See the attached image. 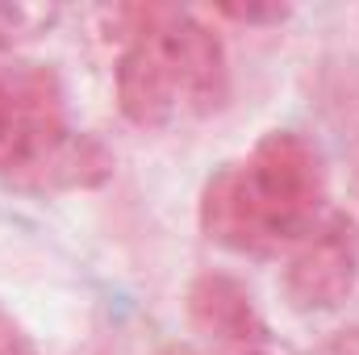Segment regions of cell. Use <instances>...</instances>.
<instances>
[{"label":"cell","mask_w":359,"mask_h":355,"mask_svg":"<svg viewBox=\"0 0 359 355\" xmlns=\"http://www.w3.org/2000/svg\"><path fill=\"white\" fill-rule=\"evenodd\" d=\"M0 176L38 192L96 188L113 176V155L88 134H72L55 109H25L0 147Z\"/></svg>","instance_id":"1"},{"label":"cell","mask_w":359,"mask_h":355,"mask_svg":"<svg viewBox=\"0 0 359 355\" xmlns=\"http://www.w3.org/2000/svg\"><path fill=\"white\" fill-rule=\"evenodd\" d=\"M251 188L271 213H280L292 230L309 234L318 222V209L326 201V168L309 138L292 130H271L255 142L251 163L243 168Z\"/></svg>","instance_id":"2"},{"label":"cell","mask_w":359,"mask_h":355,"mask_svg":"<svg viewBox=\"0 0 359 355\" xmlns=\"http://www.w3.org/2000/svg\"><path fill=\"white\" fill-rule=\"evenodd\" d=\"M359 284V226L330 217L313 226L284 267V297L297 309H339Z\"/></svg>","instance_id":"3"},{"label":"cell","mask_w":359,"mask_h":355,"mask_svg":"<svg viewBox=\"0 0 359 355\" xmlns=\"http://www.w3.org/2000/svg\"><path fill=\"white\" fill-rule=\"evenodd\" d=\"M201 230L230 247V251H251L264 255L280 243H297L305 239L301 230H292L280 213H271L259 201V192L251 188V180L243 168H222L217 176L205 184L201 196Z\"/></svg>","instance_id":"4"},{"label":"cell","mask_w":359,"mask_h":355,"mask_svg":"<svg viewBox=\"0 0 359 355\" xmlns=\"http://www.w3.org/2000/svg\"><path fill=\"white\" fill-rule=\"evenodd\" d=\"M155 42L172 67V80L180 88V100H188L196 113H213L222 109L226 88H230V72H226V46L222 38L201 25L196 17H168L155 29Z\"/></svg>","instance_id":"5"},{"label":"cell","mask_w":359,"mask_h":355,"mask_svg":"<svg viewBox=\"0 0 359 355\" xmlns=\"http://www.w3.org/2000/svg\"><path fill=\"white\" fill-rule=\"evenodd\" d=\"M184 309H188V322L205 335V339H217L226 347H259L268 343V322L264 314L255 309L251 293L226 276V272H205L188 284V297H184Z\"/></svg>","instance_id":"6"},{"label":"cell","mask_w":359,"mask_h":355,"mask_svg":"<svg viewBox=\"0 0 359 355\" xmlns=\"http://www.w3.org/2000/svg\"><path fill=\"white\" fill-rule=\"evenodd\" d=\"M117 100L134 126H163L180 109V88L172 80V67H168L155 34L138 38L117 59Z\"/></svg>","instance_id":"7"},{"label":"cell","mask_w":359,"mask_h":355,"mask_svg":"<svg viewBox=\"0 0 359 355\" xmlns=\"http://www.w3.org/2000/svg\"><path fill=\"white\" fill-rule=\"evenodd\" d=\"M59 13L42 8V4H0V46H13L21 38L42 34Z\"/></svg>","instance_id":"8"},{"label":"cell","mask_w":359,"mask_h":355,"mask_svg":"<svg viewBox=\"0 0 359 355\" xmlns=\"http://www.w3.org/2000/svg\"><path fill=\"white\" fill-rule=\"evenodd\" d=\"M222 17L247 21V25H268V21H284L288 17V4H222Z\"/></svg>","instance_id":"9"},{"label":"cell","mask_w":359,"mask_h":355,"mask_svg":"<svg viewBox=\"0 0 359 355\" xmlns=\"http://www.w3.org/2000/svg\"><path fill=\"white\" fill-rule=\"evenodd\" d=\"M13 126H17V96H13V88H8L4 80H0V147L8 142Z\"/></svg>","instance_id":"10"},{"label":"cell","mask_w":359,"mask_h":355,"mask_svg":"<svg viewBox=\"0 0 359 355\" xmlns=\"http://www.w3.org/2000/svg\"><path fill=\"white\" fill-rule=\"evenodd\" d=\"M13 347V326H8V318L0 314V351H8Z\"/></svg>","instance_id":"11"},{"label":"cell","mask_w":359,"mask_h":355,"mask_svg":"<svg viewBox=\"0 0 359 355\" xmlns=\"http://www.w3.org/2000/svg\"><path fill=\"white\" fill-rule=\"evenodd\" d=\"M163 355H196V351H188V347H168Z\"/></svg>","instance_id":"12"}]
</instances>
